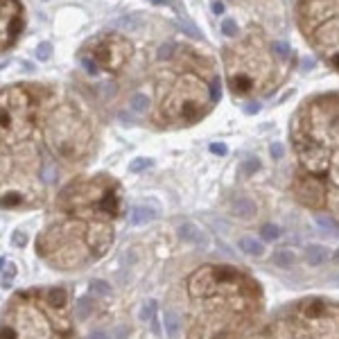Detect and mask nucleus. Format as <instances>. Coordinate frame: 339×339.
I'll return each mask as SVG.
<instances>
[{"instance_id": "1", "label": "nucleus", "mask_w": 339, "mask_h": 339, "mask_svg": "<svg viewBox=\"0 0 339 339\" xmlns=\"http://www.w3.org/2000/svg\"><path fill=\"white\" fill-rule=\"evenodd\" d=\"M50 88L14 84L0 90V208L30 210L48 201L61 179L43 106ZM48 125V118H45Z\"/></svg>"}, {"instance_id": "2", "label": "nucleus", "mask_w": 339, "mask_h": 339, "mask_svg": "<svg viewBox=\"0 0 339 339\" xmlns=\"http://www.w3.org/2000/svg\"><path fill=\"white\" fill-rule=\"evenodd\" d=\"M122 215V190L113 176L75 179L54 199L34 249L48 267L79 271L95 265L116 242V219Z\"/></svg>"}, {"instance_id": "3", "label": "nucleus", "mask_w": 339, "mask_h": 339, "mask_svg": "<svg viewBox=\"0 0 339 339\" xmlns=\"http://www.w3.org/2000/svg\"><path fill=\"white\" fill-rule=\"evenodd\" d=\"M165 307L181 321L179 339H247L265 314V292L240 267L203 265L172 289Z\"/></svg>"}, {"instance_id": "4", "label": "nucleus", "mask_w": 339, "mask_h": 339, "mask_svg": "<svg viewBox=\"0 0 339 339\" xmlns=\"http://www.w3.org/2000/svg\"><path fill=\"white\" fill-rule=\"evenodd\" d=\"M0 339H79L66 287H27L7 301Z\"/></svg>"}, {"instance_id": "5", "label": "nucleus", "mask_w": 339, "mask_h": 339, "mask_svg": "<svg viewBox=\"0 0 339 339\" xmlns=\"http://www.w3.org/2000/svg\"><path fill=\"white\" fill-rule=\"evenodd\" d=\"M249 339H339V301L298 298L276 312Z\"/></svg>"}, {"instance_id": "6", "label": "nucleus", "mask_w": 339, "mask_h": 339, "mask_svg": "<svg viewBox=\"0 0 339 339\" xmlns=\"http://www.w3.org/2000/svg\"><path fill=\"white\" fill-rule=\"evenodd\" d=\"M131 57V43L120 34H99L79 52V61L90 75L99 70L120 72Z\"/></svg>"}, {"instance_id": "7", "label": "nucleus", "mask_w": 339, "mask_h": 339, "mask_svg": "<svg viewBox=\"0 0 339 339\" xmlns=\"http://www.w3.org/2000/svg\"><path fill=\"white\" fill-rule=\"evenodd\" d=\"M23 23V5L18 0H0V52L16 43Z\"/></svg>"}, {"instance_id": "8", "label": "nucleus", "mask_w": 339, "mask_h": 339, "mask_svg": "<svg viewBox=\"0 0 339 339\" xmlns=\"http://www.w3.org/2000/svg\"><path fill=\"white\" fill-rule=\"evenodd\" d=\"M179 235H181V240H185V242H192V244H197V247H206V244H208L206 233H203L197 224H190V221H185V224L179 226Z\"/></svg>"}, {"instance_id": "9", "label": "nucleus", "mask_w": 339, "mask_h": 339, "mask_svg": "<svg viewBox=\"0 0 339 339\" xmlns=\"http://www.w3.org/2000/svg\"><path fill=\"white\" fill-rule=\"evenodd\" d=\"M163 328H165V334L170 339H179L181 321H179V316H176V312L170 310V307H163Z\"/></svg>"}, {"instance_id": "10", "label": "nucleus", "mask_w": 339, "mask_h": 339, "mask_svg": "<svg viewBox=\"0 0 339 339\" xmlns=\"http://www.w3.org/2000/svg\"><path fill=\"white\" fill-rule=\"evenodd\" d=\"M158 217V212L154 210V208L149 206H136L134 210H131V224L134 226H143V224H149V221H154Z\"/></svg>"}, {"instance_id": "11", "label": "nucleus", "mask_w": 339, "mask_h": 339, "mask_svg": "<svg viewBox=\"0 0 339 339\" xmlns=\"http://www.w3.org/2000/svg\"><path fill=\"white\" fill-rule=\"evenodd\" d=\"M231 210H233L235 217H240V219H251L253 215H256V206H253L251 199L247 197H240L233 201V206H231Z\"/></svg>"}, {"instance_id": "12", "label": "nucleus", "mask_w": 339, "mask_h": 339, "mask_svg": "<svg viewBox=\"0 0 339 339\" xmlns=\"http://www.w3.org/2000/svg\"><path fill=\"white\" fill-rule=\"evenodd\" d=\"M16 271H18V267L14 265V262L0 258V285H3L5 289H12L14 278H16Z\"/></svg>"}, {"instance_id": "13", "label": "nucleus", "mask_w": 339, "mask_h": 339, "mask_svg": "<svg viewBox=\"0 0 339 339\" xmlns=\"http://www.w3.org/2000/svg\"><path fill=\"white\" fill-rule=\"evenodd\" d=\"M325 258H328V249L321 247V244H310L305 249L307 265H321V262H325Z\"/></svg>"}, {"instance_id": "14", "label": "nucleus", "mask_w": 339, "mask_h": 339, "mask_svg": "<svg viewBox=\"0 0 339 339\" xmlns=\"http://www.w3.org/2000/svg\"><path fill=\"white\" fill-rule=\"evenodd\" d=\"M238 247H240V251L247 253V256H262V253H265L262 242H258V240H253V238H240Z\"/></svg>"}, {"instance_id": "15", "label": "nucleus", "mask_w": 339, "mask_h": 339, "mask_svg": "<svg viewBox=\"0 0 339 339\" xmlns=\"http://www.w3.org/2000/svg\"><path fill=\"white\" fill-rule=\"evenodd\" d=\"M88 289H90V294H95V296H106V294L111 292L108 283H104V280H97V278L90 280V283H88Z\"/></svg>"}, {"instance_id": "16", "label": "nucleus", "mask_w": 339, "mask_h": 339, "mask_svg": "<svg viewBox=\"0 0 339 339\" xmlns=\"http://www.w3.org/2000/svg\"><path fill=\"white\" fill-rule=\"evenodd\" d=\"M131 111L134 113H145L147 111V106H149V99L145 97L143 93H138V95H134V97H131Z\"/></svg>"}, {"instance_id": "17", "label": "nucleus", "mask_w": 339, "mask_h": 339, "mask_svg": "<svg viewBox=\"0 0 339 339\" xmlns=\"http://www.w3.org/2000/svg\"><path fill=\"white\" fill-rule=\"evenodd\" d=\"M271 260H274V265H278V267H289L294 262V253L292 251H276Z\"/></svg>"}, {"instance_id": "18", "label": "nucleus", "mask_w": 339, "mask_h": 339, "mask_svg": "<svg viewBox=\"0 0 339 339\" xmlns=\"http://www.w3.org/2000/svg\"><path fill=\"white\" fill-rule=\"evenodd\" d=\"M316 224H319L323 231H328L330 235H339V226L334 224V221L330 219V217H325V215H319V217H316Z\"/></svg>"}, {"instance_id": "19", "label": "nucleus", "mask_w": 339, "mask_h": 339, "mask_svg": "<svg viewBox=\"0 0 339 339\" xmlns=\"http://www.w3.org/2000/svg\"><path fill=\"white\" fill-rule=\"evenodd\" d=\"M129 334H131V330L127 325H116V328H111L104 334V339H127Z\"/></svg>"}, {"instance_id": "20", "label": "nucleus", "mask_w": 339, "mask_h": 339, "mask_svg": "<svg viewBox=\"0 0 339 339\" xmlns=\"http://www.w3.org/2000/svg\"><path fill=\"white\" fill-rule=\"evenodd\" d=\"M260 235H262V240L271 242V240H278L280 231H278V226H274V224H265L262 226V231H260Z\"/></svg>"}, {"instance_id": "21", "label": "nucleus", "mask_w": 339, "mask_h": 339, "mask_svg": "<svg viewBox=\"0 0 339 339\" xmlns=\"http://www.w3.org/2000/svg\"><path fill=\"white\" fill-rule=\"evenodd\" d=\"M221 32H224L226 36H235V32H238V25H235L233 18H224V21H221Z\"/></svg>"}, {"instance_id": "22", "label": "nucleus", "mask_w": 339, "mask_h": 339, "mask_svg": "<svg viewBox=\"0 0 339 339\" xmlns=\"http://www.w3.org/2000/svg\"><path fill=\"white\" fill-rule=\"evenodd\" d=\"M179 25L183 27V32H185L188 36H192V39H199V36H201V32H199L197 27H192V25H190L188 21H183V18H181V23H179Z\"/></svg>"}, {"instance_id": "23", "label": "nucleus", "mask_w": 339, "mask_h": 339, "mask_svg": "<svg viewBox=\"0 0 339 339\" xmlns=\"http://www.w3.org/2000/svg\"><path fill=\"white\" fill-rule=\"evenodd\" d=\"M174 50H176V45H174V43H165V45H161V48H158V59H170Z\"/></svg>"}, {"instance_id": "24", "label": "nucleus", "mask_w": 339, "mask_h": 339, "mask_svg": "<svg viewBox=\"0 0 339 339\" xmlns=\"http://www.w3.org/2000/svg\"><path fill=\"white\" fill-rule=\"evenodd\" d=\"M154 305H156L154 301H147V303H145V305H143V310H140V319H143V321H149V319H152Z\"/></svg>"}, {"instance_id": "25", "label": "nucleus", "mask_w": 339, "mask_h": 339, "mask_svg": "<svg viewBox=\"0 0 339 339\" xmlns=\"http://www.w3.org/2000/svg\"><path fill=\"white\" fill-rule=\"evenodd\" d=\"M50 50H52V45L50 43H39V48H36V57H39L41 61H45V59L50 57Z\"/></svg>"}, {"instance_id": "26", "label": "nucleus", "mask_w": 339, "mask_h": 339, "mask_svg": "<svg viewBox=\"0 0 339 339\" xmlns=\"http://www.w3.org/2000/svg\"><path fill=\"white\" fill-rule=\"evenodd\" d=\"M271 50H274L278 57H287V54H289V45L278 43V41H276V43H271Z\"/></svg>"}, {"instance_id": "27", "label": "nucleus", "mask_w": 339, "mask_h": 339, "mask_svg": "<svg viewBox=\"0 0 339 339\" xmlns=\"http://www.w3.org/2000/svg\"><path fill=\"white\" fill-rule=\"evenodd\" d=\"M149 163H152V161H149V158H136V161L131 163V172H140V170H143V167H147Z\"/></svg>"}, {"instance_id": "28", "label": "nucleus", "mask_w": 339, "mask_h": 339, "mask_svg": "<svg viewBox=\"0 0 339 339\" xmlns=\"http://www.w3.org/2000/svg\"><path fill=\"white\" fill-rule=\"evenodd\" d=\"M258 167H260V165H258V161L253 158V161H247V165H244V172H247V174H251V172H256Z\"/></svg>"}, {"instance_id": "29", "label": "nucleus", "mask_w": 339, "mask_h": 339, "mask_svg": "<svg viewBox=\"0 0 339 339\" xmlns=\"http://www.w3.org/2000/svg\"><path fill=\"white\" fill-rule=\"evenodd\" d=\"M271 156H274V158H280V156H283V145H278V143L271 145Z\"/></svg>"}, {"instance_id": "30", "label": "nucleus", "mask_w": 339, "mask_h": 339, "mask_svg": "<svg viewBox=\"0 0 339 339\" xmlns=\"http://www.w3.org/2000/svg\"><path fill=\"white\" fill-rule=\"evenodd\" d=\"M210 152H212V154H219V156H224V154H226V147H224V145H212Z\"/></svg>"}, {"instance_id": "31", "label": "nucleus", "mask_w": 339, "mask_h": 339, "mask_svg": "<svg viewBox=\"0 0 339 339\" xmlns=\"http://www.w3.org/2000/svg\"><path fill=\"white\" fill-rule=\"evenodd\" d=\"M12 244H16V247H23V244H25V238H23V233H16V235H14Z\"/></svg>"}, {"instance_id": "32", "label": "nucleus", "mask_w": 339, "mask_h": 339, "mask_svg": "<svg viewBox=\"0 0 339 339\" xmlns=\"http://www.w3.org/2000/svg\"><path fill=\"white\" fill-rule=\"evenodd\" d=\"M221 9H224V5H221V3H215V5H212V12H215V14H221Z\"/></svg>"}]
</instances>
